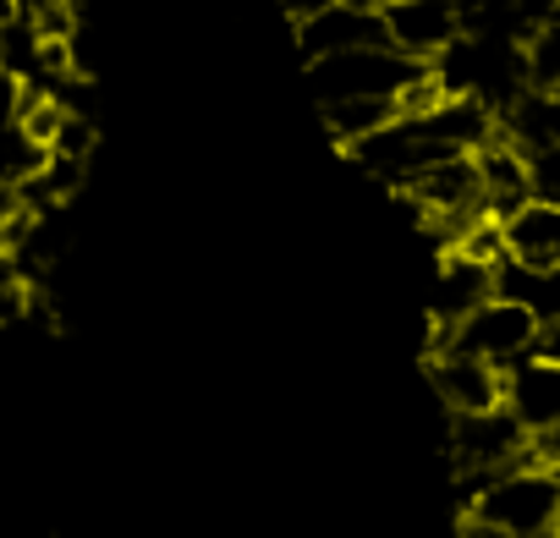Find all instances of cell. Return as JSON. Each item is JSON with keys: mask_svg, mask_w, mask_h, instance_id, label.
<instances>
[{"mask_svg": "<svg viewBox=\"0 0 560 538\" xmlns=\"http://www.w3.org/2000/svg\"><path fill=\"white\" fill-rule=\"evenodd\" d=\"M467 522L511 538H555L560 527V467H511L472 489Z\"/></svg>", "mask_w": 560, "mask_h": 538, "instance_id": "6da1fadb", "label": "cell"}, {"mask_svg": "<svg viewBox=\"0 0 560 538\" xmlns=\"http://www.w3.org/2000/svg\"><path fill=\"white\" fill-rule=\"evenodd\" d=\"M429 61H412L390 45L374 50H341V56H319L308 61V89L319 105H341V100H396Z\"/></svg>", "mask_w": 560, "mask_h": 538, "instance_id": "7a4b0ae2", "label": "cell"}, {"mask_svg": "<svg viewBox=\"0 0 560 538\" xmlns=\"http://www.w3.org/2000/svg\"><path fill=\"white\" fill-rule=\"evenodd\" d=\"M533 341H538V319L527 308H516V303L489 297L456 330H445L434 352H467V358H478V363H489V369L505 374V369H516V363L533 358Z\"/></svg>", "mask_w": 560, "mask_h": 538, "instance_id": "3957f363", "label": "cell"}, {"mask_svg": "<svg viewBox=\"0 0 560 538\" xmlns=\"http://www.w3.org/2000/svg\"><path fill=\"white\" fill-rule=\"evenodd\" d=\"M451 456H456V472L483 483L494 472L527 467L533 461V434L505 407L500 412H478V418H451Z\"/></svg>", "mask_w": 560, "mask_h": 538, "instance_id": "277c9868", "label": "cell"}, {"mask_svg": "<svg viewBox=\"0 0 560 538\" xmlns=\"http://www.w3.org/2000/svg\"><path fill=\"white\" fill-rule=\"evenodd\" d=\"M380 12H385L390 50H401L412 61H434L445 45L462 39L456 0H380Z\"/></svg>", "mask_w": 560, "mask_h": 538, "instance_id": "5b68a950", "label": "cell"}, {"mask_svg": "<svg viewBox=\"0 0 560 538\" xmlns=\"http://www.w3.org/2000/svg\"><path fill=\"white\" fill-rule=\"evenodd\" d=\"M429 379L434 396L445 401L451 418H478V412H500L505 407V374L467 358V352H434L429 358Z\"/></svg>", "mask_w": 560, "mask_h": 538, "instance_id": "8992f818", "label": "cell"}, {"mask_svg": "<svg viewBox=\"0 0 560 538\" xmlns=\"http://www.w3.org/2000/svg\"><path fill=\"white\" fill-rule=\"evenodd\" d=\"M298 45L308 61H319V56H341V50L390 45V34H385V12L374 0H347V7H330V12L298 23Z\"/></svg>", "mask_w": 560, "mask_h": 538, "instance_id": "52a82bcc", "label": "cell"}, {"mask_svg": "<svg viewBox=\"0 0 560 538\" xmlns=\"http://www.w3.org/2000/svg\"><path fill=\"white\" fill-rule=\"evenodd\" d=\"M472 165H478V187H483L489 220H511V214L533 198V165H527V154H522L505 132H494V138L472 154Z\"/></svg>", "mask_w": 560, "mask_h": 538, "instance_id": "ba28073f", "label": "cell"}, {"mask_svg": "<svg viewBox=\"0 0 560 538\" xmlns=\"http://www.w3.org/2000/svg\"><path fill=\"white\" fill-rule=\"evenodd\" d=\"M505 412L527 434H555L560 429V363L527 358V363L505 369Z\"/></svg>", "mask_w": 560, "mask_h": 538, "instance_id": "9c48e42d", "label": "cell"}, {"mask_svg": "<svg viewBox=\"0 0 560 538\" xmlns=\"http://www.w3.org/2000/svg\"><path fill=\"white\" fill-rule=\"evenodd\" d=\"M494 297L527 308L538 325H560V264L500 258V264H494Z\"/></svg>", "mask_w": 560, "mask_h": 538, "instance_id": "30bf717a", "label": "cell"}, {"mask_svg": "<svg viewBox=\"0 0 560 538\" xmlns=\"http://www.w3.org/2000/svg\"><path fill=\"white\" fill-rule=\"evenodd\" d=\"M500 231H505V258L560 264V203L555 198H527L511 220H500Z\"/></svg>", "mask_w": 560, "mask_h": 538, "instance_id": "8fae6325", "label": "cell"}, {"mask_svg": "<svg viewBox=\"0 0 560 538\" xmlns=\"http://www.w3.org/2000/svg\"><path fill=\"white\" fill-rule=\"evenodd\" d=\"M319 116H325L330 138L341 149H352V143H363V138H374L396 121V100H341V105H319Z\"/></svg>", "mask_w": 560, "mask_h": 538, "instance_id": "7c38bea8", "label": "cell"}, {"mask_svg": "<svg viewBox=\"0 0 560 538\" xmlns=\"http://www.w3.org/2000/svg\"><path fill=\"white\" fill-rule=\"evenodd\" d=\"M522 56H527V89L555 94V89H560V17L538 23V28L522 39Z\"/></svg>", "mask_w": 560, "mask_h": 538, "instance_id": "4fadbf2b", "label": "cell"}, {"mask_svg": "<svg viewBox=\"0 0 560 538\" xmlns=\"http://www.w3.org/2000/svg\"><path fill=\"white\" fill-rule=\"evenodd\" d=\"M50 154H61V160H83V165H89V154H94V121L78 116V110H67V121H61Z\"/></svg>", "mask_w": 560, "mask_h": 538, "instance_id": "5bb4252c", "label": "cell"}, {"mask_svg": "<svg viewBox=\"0 0 560 538\" xmlns=\"http://www.w3.org/2000/svg\"><path fill=\"white\" fill-rule=\"evenodd\" d=\"M527 165H533V198H555L560 203V149L527 154Z\"/></svg>", "mask_w": 560, "mask_h": 538, "instance_id": "9a60e30c", "label": "cell"}, {"mask_svg": "<svg viewBox=\"0 0 560 538\" xmlns=\"http://www.w3.org/2000/svg\"><path fill=\"white\" fill-rule=\"evenodd\" d=\"M287 7V17H298V23H308V17H319V12H330V7H347V0H280ZM380 7V0H374Z\"/></svg>", "mask_w": 560, "mask_h": 538, "instance_id": "2e32d148", "label": "cell"}, {"mask_svg": "<svg viewBox=\"0 0 560 538\" xmlns=\"http://www.w3.org/2000/svg\"><path fill=\"white\" fill-rule=\"evenodd\" d=\"M462 538H511V533H489V527H478V522H467V533Z\"/></svg>", "mask_w": 560, "mask_h": 538, "instance_id": "e0dca14e", "label": "cell"}, {"mask_svg": "<svg viewBox=\"0 0 560 538\" xmlns=\"http://www.w3.org/2000/svg\"><path fill=\"white\" fill-rule=\"evenodd\" d=\"M0 269H7V225H0Z\"/></svg>", "mask_w": 560, "mask_h": 538, "instance_id": "ac0fdd59", "label": "cell"}, {"mask_svg": "<svg viewBox=\"0 0 560 538\" xmlns=\"http://www.w3.org/2000/svg\"><path fill=\"white\" fill-rule=\"evenodd\" d=\"M555 538H560V527H555Z\"/></svg>", "mask_w": 560, "mask_h": 538, "instance_id": "d6986e66", "label": "cell"}]
</instances>
